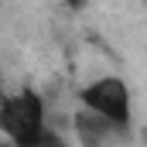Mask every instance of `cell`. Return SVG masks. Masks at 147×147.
Returning a JSON list of instances; mask_svg holds the SVG:
<instances>
[{
    "instance_id": "obj_3",
    "label": "cell",
    "mask_w": 147,
    "mask_h": 147,
    "mask_svg": "<svg viewBox=\"0 0 147 147\" xmlns=\"http://www.w3.org/2000/svg\"><path fill=\"white\" fill-rule=\"evenodd\" d=\"M75 130H79V137L86 140V144H99V140H110L113 130H120V127H113L110 120H103L99 113H79L75 116Z\"/></svg>"
},
{
    "instance_id": "obj_1",
    "label": "cell",
    "mask_w": 147,
    "mask_h": 147,
    "mask_svg": "<svg viewBox=\"0 0 147 147\" xmlns=\"http://www.w3.org/2000/svg\"><path fill=\"white\" fill-rule=\"evenodd\" d=\"M0 130L21 147H38V144H62L55 134L45 130V103L41 96L24 89L10 99L0 103Z\"/></svg>"
},
{
    "instance_id": "obj_2",
    "label": "cell",
    "mask_w": 147,
    "mask_h": 147,
    "mask_svg": "<svg viewBox=\"0 0 147 147\" xmlns=\"http://www.w3.org/2000/svg\"><path fill=\"white\" fill-rule=\"evenodd\" d=\"M79 99H82L86 110L99 113L103 120H110L113 127H120V130L130 127V89H127L123 79H116V75H103V79L82 86Z\"/></svg>"
},
{
    "instance_id": "obj_4",
    "label": "cell",
    "mask_w": 147,
    "mask_h": 147,
    "mask_svg": "<svg viewBox=\"0 0 147 147\" xmlns=\"http://www.w3.org/2000/svg\"><path fill=\"white\" fill-rule=\"evenodd\" d=\"M65 3H69V7H82L86 0H65Z\"/></svg>"
}]
</instances>
